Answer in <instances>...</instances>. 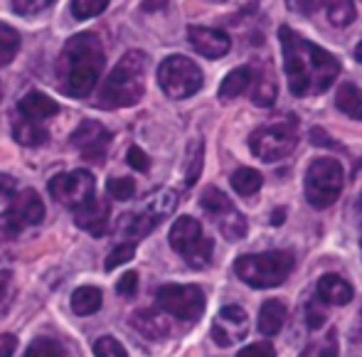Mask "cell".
<instances>
[{"mask_svg": "<svg viewBox=\"0 0 362 357\" xmlns=\"http://www.w3.org/2000/svg\"><path fill=\"white\" fill-rule=\"evenodd\" d=\"M284 52V67L288 76V89L296 96H318L328 89L340 74V62L328 52L318 47L310 40L300 37L296 30H279Z\"/></svg>", "mask_w": 362, "mask_h": 357, "instance_id": "6da1fadb", "label": "cell"}, {"mask_svg": "<svg viewBox=\"0 0 362 357\" xmlns=\"http://www.w3.org/2000/svg\"><path fill=\"white\" fill-rule=\"evenodd\" d=\"M104 45L94 33H81L69 37L57 62L59 89L74 99L89 96L104 71Z\"/></svg>", "mask_w": 362, "mask_h": 357, "instance_id": "7a4b0ae2", "label": "cell"}, {"mask_svg": "<svg viewBox=\"0 0 362 357\" xmlns=\"http://www.w3.org/2000/svg\"><path fill=\"white\" fill-rule=\"evenodd\" d=\"M146 69L148 57L144 52L139 49L126 52L114 71L106 76L96 104L101 109H126V106L139 104L146 91Z\"/></svg>", "mask_w": 362, "mask_h": 357, "instance_id": "3957f363", "label": "cell"}, {"mask_svg": "<svg viewBox=\"0 0 362 357\" xmlns=\"http://www.w3.org/2000/svg\"><path fill=\"white\" fill-rule=\"evenodd\" d=\"M293 271V254L276 249V252L264 254H247L234 262V274L239 281H244L252 288H274L281 286Z\"/></svg>", "mask_w": 362, "mask_h": 357, "instance_id": "277c9868", "label": "cell"}, {"mask_svg": "<svg viewBox=\"0 0 362 357\" xmlns=\"http://www.w3.org/2000/svg\"><path fill=\"white\" fill-rule=\"evenodd\" d=\"M170 247L185 259V264H190L192 269H205L212 262V252L215 244L205 234L202 224L195 217H180L175 219V224L170 227Z\"/></svg>", "mask_w": 362, "mask_h": 357, "instance_id": "5b68a950", "label": "cell"}, {"mask_svg": "<svg viewBox=\"0 0 362 357\" xmlns=\"http://www.w3.org/2000/svg\"><path fill=\"white\" fill-rule=\"evenodd\" d=\"M345 185L343 165L333 158H315L305 172V200L313 207L323 210L340 197Z\"/></svg>", "mask_w": 362, "mask_h": 357, "instance_id": "8992f818", "label": "cell"}, {"mask_svg": "<svg viewBox=\"0 0 362 357\" xmlns=\"http://www.w3.org/2000/svg\"><path fill=\"white\" fill-rule=\"evenodd\" d=\"M175 207H177L175 190H168V187L165 190H156L139 210L131 212L129 217H124V222H121L119 229L126 234V237H134V239L146 237V234H151L158 224L165 222V219L175 212Z\"/></svg>", "mask_w": 362, "mask_h": 357, "instance_id": "52a82bcc", "label": "cell"}, {"mask_svg": "<svg viewBox=\"0 0 362 357\" xmlns=\"http://www.w3.org/2000/svg\"><path fill=\"white\" fill-rule=\"evenodd\" d=\"M45 219V205L42 197L28 187L20 190L10 200L8 212L0 214V242H13L20 237V232L28 227H37Z\"/></svg>", "mask_w": 362, "mask_h": 357, "instance_id": "ba28073f", "label": "cell"}, {"mask_svg": "<svg viewBox=\"0 0 362 357\" xmlns=\"http://www.w3.org/2000/svg\"><path fill=\"white\" fill-rule=\"evenodd\" d=\"M158 84L170 99H187L202 89V71L192 59L173 54L158 67Z\"/></svg>", "mask_w": 362, "mask_h": 357, "instance_id": "9c48e42d", "label": "cell"}, {"mask_svg": "<svg viewBox=\"0 0 362 357\" xmlns=\"http://www.w3.org/2000/svg\"><path fill=\"white\" fill-rule=\"evenodd\" d=\"M298 143V134H296L293 121H276V124H269L257 129L249 136V148L252 153L264 163H276L291 156Z\"/></svg>", "mask_w": 362, "mask_h": 357, "instance_id": "30bf717a", "label": "cell"}, {"mask_svg": "<svg viewBox=\"0 0 362 357\" xmlns=\"http://www.w3.org/2000/svg\"><path fill=\"white\" fill-rule=\"evenodd\" d=\"M156 303L160 305L163 313L173 315L185 323H195L202 318L205 310V293L200 286L190 283H168L160 286L156 293Z\"/></svg>", "mask_w": 362, "mask_h": 357, "instance_id": "8fae6325", "label": "cell"}, {"mask_svg": "<svg viewBox=\"0 0 362 357\" xmlns=\"http://www.w3.org/2000/svg\"><path fill=\"white\" fill-rule=\"evenodd\" d=\"M200 205H202V210L215 219V224L219 227L224 239L239 242V239L247 237V219H244V214L232 205V200H229L222 190L207 187L200 197Z\"/></svg>", "mask_w": 362, "mask_h": 357, "instance_id": "7c38bea8", "label": "cell"}, {"mask_svg": "<svg viewBox=\"0 0 362 357\" xmlns=\"http://www.w3.org/2000/svg\"><path fill=\"white\" fill-rule=\"evenodd\" d=\"M94 175L86 170H72V172H62V175H54L49 180V195L54 202L64 207H72L79 210L81 205L94 197Z\"/></svg>", "mask_w": 362, "mask_h": 357, "instance_id": "4fadbf2b", "label": "cell"}, {"mask_svg": "<svg viewBox=\"0 0 362 357\" xmlns=\"http://www.w3.org/2000/svg\"><path fill=\"white\" fill-rule=\"evenodd\" d=\"M72 146L81 153V158L91 163H104L106 151L111 146V134L106 126H101L99 121H81L72 134Z\"/></svg>", "mask_w": 362, "mask_h": 357, "instance_id": "5bb4252c", "label": "cell"}, {"mask_svg": "<svg viewBox=\"0 0 362 357\" xmlns=\"http://www.w3.org/2000/svg\"><path fill=\"white\" fill-rule=\"evenodd\" d=\"M249 335V315L242 305H224L215 315L212 323V338L217 345L229 348V345L242 343Z\"/></svg>", "mask_w": 362, "mask_h": 357, "instance_id": "9a60e30c", "label": "cell"}, {"mask_svg": "<svg viewBox=\"0 0 362 357\" xmlns=\"http://www.w3.org/2000/svg\"><path fill=\"white\" fill-rule=\"evenodd\" d=\"M187 40H190L192 49L200 52L202 57L207 59H219L229 52L232 47V40L224 30H217V28H202V25H192L187 30Z\"/></svg>", "mask_w": 362, "mask_h": 357, "instance_id": "2e32d148", "label": "cell"}, {"mask_svg": "<svg viewBox=\"0 0 362 357\" xmlns=\"http://www.w3.org/2000/svg\"><path fill=\"white\" fill-rule=\"evenodd\" d=\"M109 217H111L109 202L99 200V197H91L86 205H81L79 210H74L76 227L89 232L91 237H104L106 229H109Z\"/></svg>", "mask_w": 362, "mask_h": 357, "instance_id": "e0dca14e", "label": "cell"}, {"mask_svg": "<svg viewBox=\"0 0 362 357\" xmlns=\"http://www.w3.org/2000/svg\"><path fill=\"white\" fill-rule=\"evenodd\" d=\"M59 114V104L54 99H49L42 91H30L18 101V116L33 121V124H45L47 119Z\"/></svg>", "mask_w": 362, "mask_h": 357, "instance_id": "ac0fdd59", "label": "cell"}, {"mask_svg": "<svg viewBox=\"0 0 362 357\" xmlns=\"http://www.w3.org/2000/svg\"><path fill=\"white\" fill-rule=\"evenodd\" d=\"M318 300L328 305H348L353 300V286L338 274H325L318 279Z\"/></svg>", "mask_w": 362, "mask_h": 357, "instance_id": "d6986e66", "label": "cell"}, {"mask_svg": "<svg viewBox=\"0 0 362 357\" xmlns=\"http://www.w3.org/2000/svg\"><path fill=\"white\" fill-rule=\"evenodd\" d=\"M131 325L148 340H165L173 333L170 320L163 313H158V310H139L131 318Z\"/></svg>", "mask_w": 362, "mask_h": 357, "instance_id": "ffe728a7", "label": "cell"}, {"mask_svg": "<svg viewBox=\"0 0 362 357\" xmlns=\"http://www.w3.org/2000/svg\"><path fill=\"white\" fill-rule=\"evenodd\" d=\"M252 84H254V69L252 67L232 69L227 76H224L222 84H219V99L222 101L237 99V96H242Z\"/></svg>", "mask_w": 362, "mask_h": 357, "instance_id": "44dd1931", "label": "cell"}, {"mask_svg": "<svg viewBox=\"0 0 362 357\" xmlns=\"http://www.w3.org/2000/svg\"><path fill=\"white\" fill-rule=\"evenodd\" d=\"M284 323H286V305L279 298H269L259 310V330L272 338L284 328Z\"/></svg>", "mask_w": 362, "mask_h": 357, "instance_id": "7402d4cb", "label": "cell"}, {"mask_svg": "<svg viewBox=\"0 0 362 357\" xmlns=\"http://www.w3.org/2000/svg\"><path fill=\"white\" fill-rule=\"evenodd\" d=\"M13 136L20 146H28V148H35V146H42L47 141V131H45L42 124H33V121L23 119V116L15 114L13 119Z\"/></svg>", "mask_w": 362, "mask_h": 357, "instance_id": "603a6c76", "label": "cell"}, {"mask_svg": "<svg viewBox=\"0 0 362 357\" xmlns=\"http://www.w3.org/2000/svg\"><path fill=\"white\" fill-rule=\"evenodd\" d=\"M335 106H338L345 116H350V119L362 121V91L353 81H345L338 89V94H335Z\"/></svg>", "mask_w": 362, "mask_h": 357, "instance_id": "cb8c5ba5", "label": "cell"}, {"mask_svg": "<svg viewBox=\"0 0 362 357\" xmlns=\"http://www.w3.org/2000/svg\"><path fill=\"white\" fill-rule=\"evenodd\" d=\"M104 303V295L96 286H79L72 293V310L76 315H94Z\"/></svg>", "mask_w": 362, "mask_h": 357, "instance_id": "d4e9b609", "label": "cell"}, {"mask_svg": "<svg viewBox=\"0 0 362 357\" xmlns=\"http://www.w3.org/2000/svg\"><path fill=\"white\" fill-rule=\"evenodd\" d=\"M254 94L252 101L257 106H272L276 101V79L272 74V67H262L259 76L254 74Z\"/></svg>", "mask_w": 362, "mask_h": 357, "instance_id": "484cf974", "label": "cell"}, {"mask_svg": "<svg viewBox=\"0 0 362 357\" xmlns=\"http://www.w3.org/2000/svg\"><path fill=\"white\" fill-rule=\"evenodd\" d=\"M262 172L254 170V168H239L232 175V187L234 192H239L242 197H254L262 190Z\"/></svg>", "mask_w": 362, "mask_h": 357, "instance_id": "4316f807", "label": "cell"}, {"mask_svg": "<svg viewBox=\"0 0 362 357\" xmlns=\"http://www.w3.org/2000/svg\"><path fill=\"white\" fill-rule=\"evenodd\" d=\"M325 15L333 28H348L355 20V0H325Z\"/></svg>", "mask_w": 362, "mask_h": 357, "instance_id": "83f0119b", "label": "cell"}, {"mask_svg": "<svg viewBox=\"0 0 362 357\" xmlns=\"http://www.w3.org/2000/svg\"><path fill=\"white\" fill-rule=\"evenodd\" d=\"M20 49V35L10 25H0V67L10 64Z\"/></svg>", "mask_w": 362, "mask_h": 357, "instance_id": "f1b7e54d", "label": "cell"}, {"mask_svg": "<svg viewBox=\"0 0 362 357\" xmlns=\"http://www.w3.org/2000/svg\"><path fill=\"white\" fill-rule=\"evenodd\" d=\"M205 148H202V141H192L187 146V165H185V182L187 185H195L197 177L202 172V156H205Z\"/></svg>", "mask_w": 362, "mask_h": 357, "instance_id": "f546056e", "label": "cell"}, {"mask_svg": "<svg viewBox=\"0 0 362 357\" xmlns=\"http://www.w3.org/2000/svg\"><path fill=\"white\" fill-rule=\"evenodd\" d=\"M109 5V0H72V15L76 20H89L101 15Z\"/></svg>", "mask_w": 362, "mask_h": 357, "instance_id": "4dcf8cb0", "label": "cell"}, {"mask_svg": "<svg viewBox=\"0 0 362 357\" xmlns=\"http://www.w3.org/2000/svg\"><path fill=\"white\" fill-rule=\"evenodd\" d=\"M106 192H109L114 200L126 202L136 195V182L131 180V177H111V180L106 182Z\"/></svg>", "mask_w": 362, "mask_h": 357, "instance_id": "1f68e13d", "label": "cell"}, {"mask_svg": "<svg viewBox=\"0 0 362 357\" xmlns=\"http://www.w3.org/2000/svg\"><path fill=\"white\" fill-rule=\"evenodd\" d=\"M25 357H62V348L52 338H37L25 350Z\"/></svg>", "mask_w": 362, "mask_h": 357, "instance_id": "d6a6232c", "label": "cell"}, {"mask_svg": "<svg viewBox=\"0 0 362 357\" xmlns=\"http://www.w3.org/2000/svg\"><path fill=\"white\" fill-rule=\"evenodd\" d=\"M136 257V244L134 242H126V244H119V247L114 249V252L106 257V271H114L116 267H121V264H129L131 259Z\"/></svg>", "mask_w": 362, "mask_h": 357, "instance_id": "836d02e7", "label": "cell"}, {"mask_svg": "<svg viewBox=\"0 0 362 357\" xmlns=\"http://www.w3.org/2000/svg\"><path fill=\"white\" fill-rule=\"evenodd\" d=\"M94 355L96 357H129V353H126V348L119 343L116 338H99L94 343Z\"/></svg>", "mask_w": 362, "mask_h": 357, "instance_id": "e575fe53", "label": "cell"}, {"mask_svg": "<svg viewBox=\"0 0 362 357\" xmlns=\"http://www.w3.org/2000/svg\"><path fill=\"white\" fill-rule=\"evenodd\" d=\"M54 0H13V10L23 18H33V15H40L42 10H47Z\"/></svg>", "mask_w": 362, "mask_h": 357, "instance_id": "d590c367", "label": "cell"}, {"mask_svg": "<svg viewBox=\"0 0 362 357\" xmlns=\"http://www.w3.org/2000/svg\"><path fill=\"white\" fill-rule=\"evenodd\" d=\"M116 291H119V295H124V298H134L136 291H139V274L126 271L124 276L119 279V283H116Z\"/></svg>", "mask_w": 362, "mask_h": 357, "instance_id": "8d00e7d4", "label": "cell"}, {"mask_svg": "<svg viewBox=\"0 0 362 357\" xmlns=\"http://www.w3.org/2000/svg\"><path fill=\"white\" fill-rule=\"evenodd\" d=\"M305 323H308L310 330L323 328V323H325V310L320 308L318 300H310V303L305 305Z\"/></svg>", "mask_w": 362, "mask_h": 357, "instance_id": "74e56055", "label": "cell"}, {"mask_svg": "<svg viewBox=\"0 0 362 357\" xmlns=\"http://www.w3.org/2000/svg\"><path fill=\"white\" fill-rule=\"evenodd\" d=\"M126 160H129V165L134 168V170H139V172H146L148 168H151V160H148V156L141 151L139 146L129 148V156H126Z\"/></svg>", "mask_w": 362, "mask_h": 357, "instance_id": "f35d334b", "label": "cell"}, {"mask_svg": "<svg viewBox=\"0 0 362 357\" xmlns=\"http://www.w3.org/2000/svg\"><path fill=\"white\" fill-rule=\"evenodd\" d=\"M237 357H276V350L269 343H254V345H249V348L239 350Z\"/></svg>", "mask_w": 362, "mask_h": 357, "instance_id": "ab89813d", "label": "cell"}, {"mask_svg": "<svg viewBox=\"0 0 362 357\" xmlns=\"http://www.w3.org/2000/svg\"><path fill=\"white\" fill-rule=\"evenodd\" d=\"M15 192H18V182H15V177L0 172V202H10Z\"/></svg>", "mask_w": 362, "mask_h": 357, "instance_id": "60d3db41", "label": "cell"}, {"mask_svg": "<svg viewBox=\"0 0 362 357\" xmlns=\"http://www.w3.org/2000/svg\"><path fill=\"white\" fill-rule=\"evenodd\" d=\"M13 295V276L8 269H0V308H5Z\"/></svg>", "mask_w": 362, "mask_h": 357, "instance_id": "b9f144b4", "label": "cell"}, {"mask_svg": "<svg viewBox=\"0 0 362 357\" xmlns=\"http://www.w3.org/2000/svg\"><path fill=\"white\" fill-rule=\"evenodd\" d=\"M286 8L298 15H313L318 8V0H286Z\"/></svg>", "mask_w": 362, "mask_h": 357, "instance_id": "7bdbcfd3", "label": "cell"}, {"mask_svg": "<svg viewBox=\"0 0 362 357\" xmlns=\"http://www.w3.org/2000/svg\"><path fill=\"white\" fill-rule=\"evenodd\" d=\"M18 350V338L15 335H0V357H13Z\"/></svg>", "mask_w": 362, "mask_h": 357, "instance_id": "ee69618b", "label": "cell"}, {"mask_svg": "<svg viewBox=\"0 0 362 357\" xmlns=\"http://www.w3.org/2000/svg\"><path fill=\"white\" fill-rule=\"evenodd\" d=\"M320 357H338V333H335V330H330L328 333V340L323 343Z\"/></svg>", "mask_w": 362, "mask_h": 357, "instance_id": "f6af8a7d", "label": "cell"}, {"mask_svg": "<svg viewBox=\"0 0 362 357\" xmlns=\"http://www.w3.org/2000/svg\"><path fill=\"white\" fill-rule=\"evenodd\" d=\"M350 338H353L355 343H362V308H360L358 318H355V325H353V333H350Z\"/></svg>", "mask_w": 362, "mask_h": 357, "instance_id": "bcb514c9", "label": "cell"}, {"mask_svg": "<svg viewBox=\"0 0 362 357\" xmlns=\"http://www.w3.org/2000/svg\"><path fill=\"white\" fill-rule=\"evenodd\" d=\"M165 5H168V0H146L144 10H146V13H153V10H163Z\"/></svg>", "mask_w": 362, "mask_h": 357, "instance_id": "7dc6e473", "label": "cell"}, {"mask_svg": "<svg viewBox=\"0 0 362 357\" xmlns=\"http://www.w3.org/2000/svg\"><path fill=\"white\" fill-rule=\"evenodd\" d=\"M313 139H315V143H318V146H335V143L330 141V139H325L323 131H320V129H313Z\"/></svg>", "mask_w": 362, "mask_h": 357, "instance_id": "c3c4849f", "label": "cell"}, {"mask_svg": "<svg viewBox=\"0 0 362 357\" xmlns=\"http://www.w3.org/2000/svg\"><path fill=\"white\" fill-rule=\"evenodd\" d=\"M284 222V210H276V214H274V224H281Z\"/></svg>", "mask_w": 362, "mask_h": 357, "instance_id": "681fc988", "label": "cell"}, {"mask_svg": "<svg viewBox=\"0 0 362 357\" xmlns=\"http://www.w3.org/2000/svg\"><path fill=\"white\" fill-rule=\"evenodd\" d=\"M355 59H358V62L362 64V42L358 45V47H355Z\"/></svg>", "mask_w": 362, "mask_h": 357, "instance_id": "f907efd6", "label": "cell"}, {"mask_svg": "<svg viewBox=\"0 0 362 357\" xmlns=\"http://www.w3.org/2000/svg\"><path fill=\"white\" fill-rule=\"evenodd\" d=\"M358 214L362 217V197H360V202H358Z\"/></svg>", "mask_w": 362, "mask_h": 357, "instance_id": "816d5d0a", "label": "cell"}, {"mask_svg": "<svg viewBox=\"0 0 362 357\" xmlns=\"http://www.w3.org/2000/svg\"><path fill=\"white\" fill-rule=\"evenodd\" d=\"M215 3H224V0H215Z\"/></svg>", "mask_w": 362, "mask_h": 357, "instance_id": "f5cc1de1", "label": "cell"}]
</instances>
